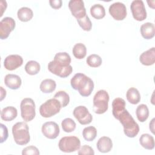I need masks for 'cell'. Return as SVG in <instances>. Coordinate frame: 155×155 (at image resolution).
Returning a JSON list of instances; mask_svg holds the SVG:
<instances>
[{
	"mask_svg": "<svg viewBox=\"0 0 155 155\" xmlns=\"http://www.w3.org/2000/svg\"><path fill=\"white\" fill-rule=\"evenodd\" d=\"M130 9L133 17L136 21H142L147 18L146 9L144 3L142 0H134L132 1Z\"/></svg>",
	"mask_w": 155,
	"mask_h": 155,
	"instance_id": "9",
	"label": "cell"
},
{
	"mask_svg": "<svg viewBox=\"0 0 155 155\" xmlns=\"http://www.w3.org/2000/svg\"><path fill=\"white\" fill-rule=\"evenodd\" d=\"M41 131L43 135L50 139H56L60 133L59 125L53 121L44 123L42 126Z\"/></svg>",
	"mask_w": 155,
	"mask_h": 155,
	"instance_id": "14",
	"label": "cell"
},
{
	"mask_svg": "<svg viewBox=\"0 0 155 155\" xmlns=\"http://www.w3.org/2000/svg\"><path fill=\"white\" fill-rule=\"evenodd\" d=\"M4 84L12 90L18 89L22 84L21 78L14 74H7L4 78Z\"/></svg>",
	"mask_w": 155,
	"mask_h": 155,
	"instance_id": "17",
	"label": "cell"
},
{
	"mask_svg": "<svg viewBox=\"0 0 155 155\" xmlns=\"http://www.w3.org/2000/svg\"><path fill=\"white\" fill-rule=\"evenodd\" d=\"M8 137V132L7 127L3 124H1V140L0 142L2 143L5 142Z\"/></svg>",
	"mask_w": 155,
	"mask_h": 155,
	"instance_id": "37",
	"label": "cell"
},
{
	"mask_svg": "<svg viewBox=\"0 0 155 155\" xmlns=\"http://www.w3.org/2000/svg\"><path fill=\"white\" fill-rule=\"evenodd\" d=\"M73 56L78 59L84 58L87 54V48L82 43L76 44L72 50Z\"/></svg>",
	"mask_w": 155,
	"mask_h": 155,
	"instance_id": "28",
	"label": "cell"
},
{
	"mask_svg": "<svg viewBox=\"0 0 155 155\" xmlns=\"http://www.w3.org/2000/svg\"><path fill=\"white\" fill-rule=\"evenodd\" d=\"M97 130L94 127L89 126L84 128L82 136L84 139L88 142L93 141L97 136Z\"/></svg>",
	"mask_w": 155,
	"mask_h": 155,
	"instance_id": "30",
	"label": "cell"
},
{
	"mask_svg": "<svg viewBox=\"0 0 155 155\" xmlns=\"http://www.w3.org/2000/svg\"><path fill=\"white\" fill-rule=\"evenodd\" d=\"M154 118H153L151 120V122H150V126H149V128H150V130H151V131L152 132V133L153 134H154Z\"/></svg>",
	"mask_w": 155,
	"mask_h": 155,
	"instance_id": "40",
	"label": "cell"
},
{
	"mask_svg": "<svg viewBox=\"0 0 155 155\" xmlns=\"http://www.w3.org/2000/svg\"><path fill=\"white\" fill-rule=\"evenodd\" d=\"M86 62L90 67L96 68L99 67L102 64V60L100 56L96 54H92L87 57Z\"/></svg>",
	"mask_w": 155,
	"mask_h": 155,
	"instance_id": "32",
	"label": "cell"
},
{
	"mask_svg": "<svg viewBox=\"0 0 155 155\" xmlns=\"http://www.w3.org/2000/svg\"><path fill=\"white\" fill-rule=\"evenodd\" d=\"M117 120L124 127V132L128 137H136L139 132V126L132 116L125 109L119 116Z\"/></svg>",
	"mask_w": 155,
	"mask_h": 155,
	"instance_id": "3",
	"label": "cell"
},
{
	"mask_svg": "<svg viewBox=\"0 0 155 155\" xmlns=\"http://www.w3.org/2000/svg\"><path fill=\"white\" fill-rule=\"evenodd\" d=\"M110 15L117 21H122L127 16V8L124 4L120 2H116L109 7Z\"/></svg>",
	"mask_w": 155,
	"mask_h": 155,
	"instance_id": "11",
	"label": "cell"
},
{
	"mask_svg": "<svg viewBox=\"0 0 155 155\" xmlns=\"http://www.w3.org/2000/svg\"><path fill=\"white\" fill-rule=\"evenodd\" d=\"M71 87L78 90L83 97L90 96L94 89V82L92 79L85 74L81 73H76L70 81Z\"/></svg>",
	"mask_w": 155,
	"mask_h": 155,
	"instance_id": "2",
	"label": "cell"
},
{
	"mask_svg": "<svg viewBox=\"0 0 155 155\" xmlns=\"http://www.w3.org/2000/svg\"><path fill=\"white\" fill-rule=\"evenodd\" d=\"M58 147L62 152L72 153L79 150L81 141L76 136H65L60 139Z\"/></svg>",
	"mask_w": 155,
	"mask_h": 155,
	"instance_id": "8",
	"label": "cell"
},
{
	"mask_svg": "<svg viewBox=\"0 0 155 155\" xmlns=\"http://www.w3.org/2000/svg\"><path fill=\"white\" fill-rule=\"evenodd\" d=\"M73 116L81 125H87L91 122L93 116L87 108L83 105L76 107L73 112Z\"/></svg>",
	"mask_w": 155,
	"mask_h": 155,
	"instance_id": "10",
	"label": "cell"
},
{
	"mask_svg": "<svg viewBox=\"0 0 155 155\" xmlns=\"http://www.w3.org/2000/svg\"><path fill=\"white\" fill-rule=\"evenodd\" d=\"M12 134L16 143L19 145L27 144L30 140L29 128L25 122H19L13 125Z\"/></svg>",
	"mask_w": 155,
	"mask_h": 155,
	"instance_id": "4",
	"label": "cell"
},
{
	"mask_svg": "<svg viewBox=\"0 0 155 155\" xmlns=\"http://www.w3.org/2000/svg\"><path fill=\"white\" fill-rule=\"evenodd\" d=\"M54 99H56L61 104V107H65L70 102V97L68 93L64 91H59L54 96Z\"/></svg>",
	"mask_w": 155,
	"mask_h": 155,
	"instance_id": "31",
	"label": "cell"
},
{
	"mask_svg": "<svg viewBox=\"0 0 155 155\" xmlns=\"http://www.w3.org/2000/svg\"><path fill=\"white\" fill-rule=\"evenodd\" d=\"M6 96V91L2 87H1V101H2Z\"/></svg>",
	"mask_w": 155,
	"mask_h": 155,
	"instance_id": "41",
	"label": "cell"
},
{
	"mask_svg": "<svg viewBox=\"0 0 155 155\" xmlns=\"http://www.w3.org/2000/svg\"><path fill=\"white\" fill-rule=\"evenodd\" d=\"M23 64V59L19 54H10L7 56L4 61V66L7 70L12 71L21 67Z\"/></svg>",
	"mask_w": 155,
	"mask_h": 155,
	"instance_id": "15",
	"label": "cell"
},
{
	"mask_svg": "<svg viewBox=\"0 0 155 155\" xmlns=\"http://www.w3.org/2000/svg\"><path fill=\"white\" fill-rule=\"evenodd\" d=\"M17 16L21 21L27 22L32 19L33 12L31 8L27 7H23L18 10Z\"/></svg>",
	"mask_w": 155,
	"mask_h": 155,
	"instance_id": "24",
	"label": "cell"
},
{
	"mask_svg": "<svg viewBox=\"0 0 155 155\" xmlns=\"http://www.w3.org/2000/svg\"><path fill=\"white\" fill-rule=\"evenodd\" d=\"M22 155H39V151L37 147L31 145L24 148L22 151Z\"/></svg>",
	"mask_w": 155,
	"mask_h": 155,
	"instance_id": "35",
	"label": "cell"
},
{
	"mask_svg": "<svg viewBox=\"0 0 155 155\" xmlns=\"http://www.w3.org/2000/svg\"><path fill=\"white\" fill-rule=\"evenodd\" d=\"M90 14L94 18L96 19H101L105 16V8L101 4H94L90 8Z\"/></svg>",
	"mask_w": 155,
	"mask_h": 155,
	"instance_id": "26",
	"label": "cell"
},
{
	"mask_svg": "<svg viewBox=\"0 0 155 155\" xmlns=\"http://www.w3.org/2000/svg\"><path fill=\"white\" fill-rule=\"evenodd\" d=\"M125 101L120 97L115 98L112 102V113L114 118L118 119L119 114L125 110Z\"/></svg>",
	"mask_w": 155,
	"mask_h": 155,
	"instance_id": "19",
	"label": "cell"
},
{
	"mask_svg": "<svg viewBox=\"0 0 155 155\" xmlns=\"http://www.w3.org/2000/svg\"><path fill=\"white\" fill-rule=\"evenodd\" d=\"M127 101L131 104H137L140 101V94L138 90L134 87L130 88L126 93Z\"/></svg>",
	"mask_w": 155,
	"mask_h": 155,
	"instance_id": "25",
	"label": "cell"
},
{
	"mask_svg": "<svg viewBox=\"0 0 155 155\" xmlns=\"http://www.w3.org/2000/svg\"><path fill=\"white\" fill-rule=\"evenodd\" d=\"M15 21L11 17H5L0 22V38L7 39L15 28Z\"/></svg>",
	"mask_w": 155,
	"mask_h": 155,
	"instance_id": "12",
	"label": "cell"
},
{
	"mask_svg": "<svg viewBox=\"0 0 155 155\" xmlns=\"http://www.w3.org/2000/svg\"><path fill=\"white\" fill-rule=\"evenodd\" d=\"M96 147L101 153H108L113 148V142L109 137L102 136L98 140L96 143Z\"/></svg>",
	"mask_w": 155,
	"mask_h": 155,
	"instance_id": "18",
	"label": "cell"
},
{
	"mask_svg": "<svg viewBox=\"0 0 155 155\" xmlns=\"http://www.w3.org/2000/svg\"><path fill=\"white\" fill-rule=\"evenodd\" d=\"M68 8L72 15L76 19H81L87 15L84 2L82 0H71L68 2Z\"/></svg>",
	"mask_w": 155,
	"mask_h": 155,
	"instance_id": "13",
	"label": "cell"
},
{
	"mask_svg": "<svg viewBox=\"0 0 155 155\" xmlns=\"http://www.w3.org/2000/svg\"><path fill=\"white\" fill-rule=\"evenodd\" d=\"M71 61V57L67 53H57L53 60L48 63V70L60 78H67L73 71V68L70 65Z\"/></svg>",
	"mask_w": 155,
	"mask_h": 155,
	"instance_id": "1",
	"label": "cell"
},
{
	"mask_svg": "<svg viewBox=\"0 0 155 155\" xmlns=\"http://www.w3.org/2000/svg\"><path fill=\"white\" fill-rule=\"evenodd\" d=\"M7 7V4L5 1H1V13L0 16H2L3 15V13L4 11H5V9Z\"/></svg>",
	"mask_w": 155,
	"mask_h": 155,
	"instance_id": "39",
	"label": "cell"
},
{
	"mask_svg": "<svg viewBox=\"0 0 155 155\" xmlns=\"http://www.w3.org/2000/svg\"><path fill=\"white\" fill-rule=\"evenodd\" d=\"M140 63L146 66L153 65L155 62V48L152 47L143 52L139 57Z\"/></svg>",
	"mask_w": 155,
	"mask_h": 155,
	"instance_id": "16",
	"label": "cell"
},
{
	"mask_svg": "<svg viewBox=\"0 0 155 155\" xmlns=\"http://www.w3.org/2000/svg\"><path fill=\"white\" fill-rule=\"evenodd\" d=\"M61 108L60 102L56 99L52 98L46 101L40 106L39 113L43 117H51L58 113Z\"/></svg>",
	"mask_w": 155,
	"mask_h": 155,
	"instance_id": "6",
	"label": "cell"
},
{
	"mask_svg": "<svg viewBox=\"0 0 155 155\" xmlns=\"http://www.w3.org/2000/svg\"><path fill=\"white\" fill-rule=\"evenodd\" d=\"M140 31L142 36L145 39H152L155 35V27L153 23L146 22L140 26Z\"/></svg>",
	"mask_w": 155,
	"mask_h": 155,
	"instance_id": "20",
	"label": "cell"
},
{
	"mask_svg": "<svg viewBox=\"0 0 155 155\" xmlns=\"http://www.w3.org/2000/svg\"><path fill=\"white\" fill-rule=\"evenodd\" d=\"M62 128L66 133H71L73 131L76 127L75 122L71 118H65L61 122Z\"/></svg>",
	"mask_w": 155,
	"mask_h": 155,
	"instance_id": "33",
	"label": "cell"
},
{
	"mask_svg": "<svg viewBox=\"0 0 155 155\" xmlns=\"http://www.w3.org/2000/svg\"><path fill=\"white\" fill-rule=\"evenodd\" d=\"M140 145L147 150H153L154 148V139L149 134L145 133L140 136L139 138Z\"/></svg>",
	"mask_w": 155,
	"mask_h": 155,
	"instance_id": "22",
	"label": "cell"
},
{
	"mask_svg": "<svg viewBox=\"0 0 155 155\" xmlns=\"http://www.w3.org/2000/svg\"><path fill=\"white\" fill-rule=\"evenodd\" d=\"M77 21L79 25V26L85 31H90L92 28V23L89 18V17L85 15L84 17L77 19Z\"/></svg>",
	"mask_w": 155,
	"mask_h": 155,
	"instance_id": "34",
	"label": "cell"
},
{
	"mask_svg": "<svg viewBox=\"0 0 155 155\" xmlns=\"http://www.w3.org/2000/svg\"><path fill=\"white\" fill-rule=\"evenodd\" d=\"M136 114L139 121L144 122L149 116V110L147 105L140 104L136 110Z\"/></svg>",
	"mask_w": 155,
	"mask_h": 155,
	"instance_id": "27",
	"label": "cell"
},
{
	"mask_svg": "<svg viewBox=\"0 0 155 155\" xmlns=\"http://www.w3.org/2000/svg\"><path fill=\"white\" fill-rule=\"evenodd\" d=\"M56 87V82L51 79H45L43 80L39 86L41 91L44 93H52Z\"/></svg>",
	"mask_w": 155,
	"mask_h": 155,
	"instance_id": "23",
	"label": "cell"
},
{
	"mask_svg": "<svg viewBox=\"0 0 155 155\" xmlns=\"http://www.w3.org/2000/svg\"><path fill=\"white\" fill-rule=\"evenodd\" d=\"M78 154L79 155H93L94 154V151L91 147L87 145H84L79 150Z\"/></svg>",
	"mask_w": 155,
	"mask_h": 155,
	"instance_id": "36",
	"label": "cell"
},
{
	"mask_svg": "<svg viewBox=\"0 0 155 155\" xmlns=\"http://www.w3.org/2000/svg\"><path fill=\"white\" fill-rule=\"evenodd\" d=\"M25 71L30 75H35L39 73L41 69L40 64L35 61H30L25 65Z\"/></svg>",
	"mask_w": 155,
	"mask_h": 155,
	"instance_id": "29",
	"label": "cell"
},
{
	"mask_svg": "<svg viewBox=\"0 0 155 155\" xmlns=\"http://www.w3.org/2000/svg\"><path fill=\"white\" fill-rule=\"evenodd\" d=\"M20 108L21 117L24 122H30L35 118L36 106L32 99L29 97L23 99L20 104Z\"/></svg>",
	"mask_w": 155,
	"mask_h": 155,
	"instance_id": "7",
	"label": "cell"
},
{
	"mask_svg": "<svg viewBox=\"0 0 155 155\" xmlns=\"http://www.w3.org/2000/svg\"><path fill=\"white\" fill-rule=\"evenodd\" d=\"M109 94L105 90H99L93 97V110L95 113L101 114L105 113L108 108Z\"/></svg>",
	"mask_w": 155,
	"mask_h": 155,
	"instance_id": "5",
	"label": "cell"
},
{
	"mask_svg": "<svg viewBox=\"0 0 155 155\" xmlns=\"http://www.w3.org/2000/svg\"><path fill=\"white\" fill-rule=\"evenodd\" d=\"M50 6L54 9H59L62 7V1L61 0H50L49 1Z\"/></svg>",
	"mask_w": 155,
	"mask_h": 155,
	"instance_id": "38",
	"label": "cell"
},
{
	"mask_svg": "<svg viewBox=\"0 0 155 155\" xmlns=\"http://www.w3.org/2000/svg\"><path fill=\"white\" fill-rule=\"evenodd\" d=\"M18 115L17 109L13 106H8L4 108L1 111V119L7 122L15 119Z\"/></svg>",
	"mask_w": 155,
	"mask_h": 155,
	"instance_id": "21",
	"label": "cell"
}]
</instances>
